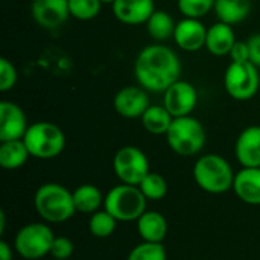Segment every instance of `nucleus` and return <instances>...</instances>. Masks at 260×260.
<instances>
[{"label":"nucleus","mask_w":260,"mask_h":260,"mask_svg":"<svg viewBox=\"0 0 260 260\" xmlns=\"http://www.w3.org/2000/svg\"><path fill=\"white\" fill-rule=\"evenodd\" d=\"M235 155L242 168H260V125L248 126L239 134Z\"/></svg>","instance_id":"obj_16"},{"label":"nucleus","mask_w":260,"mask_h":260,"mask_svg":"<svg viewBox=\"0 0 260 260\" xmlns=\"http://www.w3.org/2000/svg\"><path fill=\"white\" fill-rule=\"evenodd\" d=\"M137 232L145 242L161 244L168 235V221L161 213L155 210H146L137 219Z\"/></svg>","instance_id":"obj_19"},{"label":"nucleus","mask_w":260,"mask_h":260,"mask_svg":"<svg viewBox=\"0 0 260 260\" xmlns=\"http://www.w3.org/2000/svg\"><path fill=\"white\" fill-rule=\"evenodd\" d=\"M233 62H245V61H250V49H248V44L247 41H236V44L233 46L230 55Z\"/></svg>","instance_id":"obj_32"},{"label":"nucleus","mask_w":260,"mask_h":260,"mask_svg":"<svg viewBox=\"0 0 260 260\" xmlns=\"http://www.w3.org/2000/svg\"><path fill=\"white\" fill-rule=\"evenodd\" d=\"M104 209L117 221H137L146 212V197L142 193L139 186L120 183L105 195Z\"/></svg>","instance_id":"obj_6"},{"label":"nucleus","mask_w":260,"mask_h":260,"mask_svg":"<svg viewBox=\"0 0 260 260\" xmlns=\"http://www.w3.org/2000/svg\"><path fill=\"white\" fill-rule=\"evenodd\" d=\"M23 142L30 157L40 160H50L58 157L66 148L64 131L52 122H35L29 125Z\"/></svg>","instance_id":"obj_5"},{"label":"nucleus","mask_w":260,"mask_h":260,"mask_svg":"<svg viewBox=\"0 0 260 260\" xmlns=\"http://www.w3.org/2000/svg\"><path fill=\"white\" fill-rule=\"evenodd\" d=\"M5 224H6L5 212H0V235H3V232H5Z\"/></svg>","instance_id":"obj_35"},{"label":"nucleus","mask_w":260,"mask_h":260,"mask_svg":"<svg viewBox=\"0 0 260 260\" xmlns=\"http://www.w3.org/2000/svg\"><path fill=\"white\" fill-rule=\"evenodd\" d=\"M27 117L20 105L11 101L0 102V142L21 140L27 131Z\"/></svg>","instance_id":"obj_14"},{"label":"nucleus","mask_w":260,"mask_h":260,"mask_svg":"<svg viewBox=\"0 0 260 260\" xmlns=\"http://www.w3.org/2000/svg\"><path fill=\"white\" fill-rule=\"evenodd\" d=\"M30 157L23 139L21 140H8L0 145V166L8 171L21 168Z\"/></svg>","instance_id":"obj_22"},{"label":"nucleus","mask_w":260,"mask_h":260,"mask_svg":"<svg viewBox=\"0 0 260 260\" xmlns=\"http://www.w3.org/2000/svg\"><path fill=\"white\" fill-rule=\"evenodd\" d=\"M75 251L73 242L66 236H55L50 248V256L55 260H69Z\"/></svg>","instance_id":"obj_31"},{"label":"nucleus","mask_w":260,"mask_h":260,"mask_svg":"<svg viewBox=\"0 0 260 260\" xmlns=\"http://www.w3.org/2000/svg\"><path fill=\"white\" fill-rule=\"evenodd\" d=\"M101 8H102L101 0H69L70 17L81 21H88L96 18L101 12Z\"/></svg>","instance_id":"obj_27"},{"label":"nucleus","mask_w":260,"mask_h":260,"mask_svg":"<svg viewBox=\"0 0 260 260\" xmlns=\"http://www.w3.org/2000/svg\"><path fill=\"white\" fill-rule=\"evenodd\" d=\"M175 24L177 23L174 21V18L169 12H166L163 9H155V12L146 21V30L154 41L163 43L174 37Z\"/></svg>","instance_id":"obj_24"},{"label":"nucleus","mask_w":260,"mask_h":260,"mask_svg":"<svg viewBox=\"0 0 260 260\" xmlns=\"http://www.w3.org/2000/svg\"><path fill=\"white\" fill-rule=\"evenodd\" d=\"M177 8L183 17L201 18L215 8V0H177Z\"/></svg>","instance_id":"obj_29"},{"label":"nucleus","mask_w":260,"mask_h":260,"mask_svg":"<svg viewBox=\"0 0 260 260\" xmlns=\"http://www.w3.org/2000/svg\"><path fill=\"white\" fill-rule=\"evenodd\" d=\"M172 38L183 52H200L206 47L207 27L200 18L183 17L180 21H177Z\"/></svg>","instance_id":"obj_13"},{"label":"nucleus","mask_w":260,"mask_h":260,"mask_svg":"<svg viewBox=\"0 0 260 260\" xmlns=\"http://www.w3.org/2000/svg\"><path fill=\"white\" fill-rule=\"evenodd\" d=\"M224 88L227 94L239 102L253 99L260 88L259 67L253 62H230L224 73Z\"/></svg>","instance_id":"obj_7"},{"label":"nucleus","mask_w":260,"mask_h":260,"mask_svg":"<svg viewBox=\"0 0 260 260\" xmlns=\"http://www.w3.org/2000/svg\"><path fill=\"white\" fill-rule=\"evenodd\" d=\"M102 2V5H113L114 3V0H101Z\"/></svg>","instance_id":"obj_36"},{"label":"nucleus","mask_w":260,"mask_h":260,"mask_svg":"<svg viewBox=\"0 0 260 260\" xmlns=\"http://www.w3.org/2000/svg\"><path fill=\"white\" fill-rule=\"evenodd\" d=\"M181 61L178 55L161 43L143 47L134 61V76L140 87L151 93H163L180 79Z\"/></svg>","instance_id":"obj_1"},{"label":"nucleus","mask_w":260,"mask_h":260,"mask_svg":"<svg viewBox=\"0 0 260 260\" xmlns=\"http://www.w3.org/2000/svg\"><path fill=\"white\" fill-rule=\"evenodd\" d=\"M236 197L250 206H260V168H242L233 181Z\"/></svg>","instance_id":"obj_17"},{"label":"nucleus","mask_w":260,"mask_h":260,"mask_svg":"<svg viewBox=\"0 0 260 260\" xmlns=\"http://www.w3.org/2000/svg\"><path fill=\"white\" fill-rule=\"evenodd\" d=\"M34 206L37 213L50 224L66 222L76 213L73 192L58 183L40 186L34 197Z\"/></svg>","instance_id":"obj_2"},{"label":"nucleus","mask_w":260,"mask_h":260,"mask_svg":"<svg viewBox=\"0 0 260 260\" xmlns=\"http://www.w3.org/2000/svg\"><path fill=\"white\" fill-rule=\"evenodd\" d=\"M18 79L15 66L8 58H0V91H11Z\"/></svg>","instance_id":"obj_30"},{"label":"nucleus","mask_w":260,"mask_h":260,"mask_svg":"<svg viewBox=\"0 0 260 260\" xmlns=\"http://www.w3.org/2000/svg\"><path fill=\"white\" fill-rule=\"evenodd\" d=\"M247 44L250 49V62L260 69V34H253L247 40Z\"/></svg>","instance_id":"obj_33"},{"label":"nucleus","mask_w":260,"mask_h":260,"mask_svg":"<svg viewBox=\"0 0 260 260\" xmlns=\"http://www.w3.org/2000/svg\"><path fill=\"white\" fill-rule=\"evenodd\" d=\"M30 15L40 27L55 30L70 17L69 0H32Z\"/></svg>","instance_id":"obj_11"},{"label":"nucleus","mask_w":260,"mask_h":260,"mask_svg":"<svg viewBox=\"0 0 260 260\" xmlns=\"http://www.w3.org/2000/svg\"><path fill=\"white\" fill-rule=\"evenodd\" d=\"M114 17L129 26L146 24L149 17L155 12L154 0H114L111 5Z\"/></svg>","instance_id":"obj_15"},{"label":"nucleus","mask_w":260,"mask_h":260,"mask_svg":"<svg viewBox=\"0 0 260 260\" xmlns=\"http://www.w3.org/2000/svg\"><path fill=\"white\" fill-rule=\"evenodd\" d=\"M235 172L232 165L218 154L201 155L193 166V180L207 193L219 195L233 189Z\"/></svg>","instance_id":"obj_3"},{"label":"nucleus","mask_w":260,"mask_h":260,"mask_svg":"<svg viewBox=\"0 0 260 260\" xmlns=\"http://www.w3.org/2000/svg\"><path fill=\"white\" fill-rule=\"evenodd\" d=\"M236 34L233 30V26L216 21L207 29V40H206V49L215 55V56H227L230 55L233 46L236 44Z\"/></svg>","instance_id":"obj_18"},{"label":"nucleus","mask_w":260,"mask_h":260,"mask_svg":"<svg viewBox=\"0 0 260 260\" xmlns=\"http://www.w3.org/2000/svg\"><path fill=\"white\" fill-rule=\"evenodd\" d=\"M206 140V128L193 116L175 117L166 133V142L169 148L183 157H192L201 152Z\"/></svg>","instance_id":"obj_4"},{"label":"nucleus","mask_w":260,"mask_h":260,"mask_svg":"<svg viewBox=\"0 0 260 260\" xmlns=\"http://www.w3.org/2000/svg\"><path fill=\"white\" fill-rule=\"evenodd\" d=\"M104 197L94 184H81L73 190V203L79 213H96L104 206Z\"/></svg>","instance_id":"obj_23"},{"label":"nucleus","mask_w":260,"mask_h":260,"mask_svg":"<svg viewBox=\"0 0 260 260\" xmlns=\"http://www.w3.org/2000/svg\"><path fill=\"white\" fill-rule=\"evenodd\" d=\"M213 11L218 21L236 26L248 18L251 12V0H215Z\"/></svg>","instance_id":"obj_20"},{"label":"nucleus","mask_w":260,"mask_h":260,"mask_svg":"<svg viewBox=\"0 0 260 260\" xmlns=\"http://www.w3.org/2000/svg\"><path fill=\"white\" fill-rule=\"evenodd\" d=\"M174 117L165 108V105H149L148 110L142 114L140 122L142 126L154 136H166L168 129L171 128Z\"/></svg>","instance_id":"obj_21"},{"label":"nucleus","mask_w":260,"mask_h":260,"mask_svg":"<svg viewBox=\"0 0 260 260\" xmlns=\"http://www.w3.org/2000/svg\"><path fill=\"white\" fill-rule=\"evenodd\" d=\"M166 250L163 244H155V242H142L136 245L126 260H166Z\"/></svg>","instance_id":"obj_28"},{"label":"nucleus","mask_w":260,"mask_h":260,"mask_svg":"<svg viewBox=\"0 0 260 260\" xmlns=\"http://www.w3.org/2000/svg\"><path fill=\"white\" fill-rule=\"evenodd\" d=\"M139 189L146 197V200L158 201V200H163L166 197V193H168V183H166L163 175L155 174V172H149L142 180V183L139 184Z\"/></svg>","instance_id":"obj_26"},{"label":"nucleus","mask_w":260,"mask_h":260,"mask_svg":"<svg viewBox=\"0 0 260 260\" xmlns=\"http://www.w3.org/2000/svg\"><path fill=\"white\" fill-rule=\"evenodd\" d=\"M0 260H12V248L8 242H0Z\"/></svg>","instance_id":"obj_34"},{"label":"nucleus","mask_w":260,"mask_h":260,"mask_svg":"<svg viewBox=\"0 0 260 260\" xmlns=\"http://www.w3.org/2000/svg\"><path fill=\"white\" fill-rule=\"evenodd\" d=\"M113 169L116 177L123 184L139 186L142 180L151 172L146 154L137 146H122L113 158Z\"/></svg>","instance_id":"obj_9"},{"label":"nucleus","mask_w":260,"mask_h":260,"mask_svg":"<svg viewBox=\"0 0 260 260\" xmlns=\"http://www.w3.org/2000/svg\"><path fill=\"white\" fill-rule=\"evenodd\" d=\"M198 104V91L189 81L178 79L163 91V105L172 117L190 116Z\"/></svg>","instance_id":"obj_10"},{"label":"nucleus","mask_w":260,"mask_h":260,"mask_svg":"<svg viewBox=\"0 0 260 260\" xmlns=\"http://www.w3.org/2000/svg\"><path fill=\"white\" fill-rule=\"evenodd\" d=\"M151 105L148 91L140 85H126L120 88L113 99L116 113L125 119H137Z\"/></svg>","instance_id":"obj_12"},{"label":"nucleus","mask_w":260,"mask_h":260,"mask_svg":"<svg viewBox=\"0 0 260 260\" xmlns=\"http://www.w3.org/2000/svg\"><path fill=\"white\" fill-rule=\"evenodd\" d=\"M55 235L52 229L43 222H30L21 227L14 239V250L20 257L37 260L50 254Z\"/></svg>","instance_id":"obj_8"},{"label":"nucleus","mask_w":260,"mask_h":260,"mask_svg":"<svg viewBox=\"0 0 260 260\" xmlns=\"http://www.w3.org/2000/svg\"><path fill=\"white\" fill-rule=\"evenodd\" d=\"M116 224H117V219L104 209V210H98L96 213L91 215V218L88 221V230L94 238L105 239L114 233Z\"/></svg>","instance_id":"obj_25"}]
</instances>
